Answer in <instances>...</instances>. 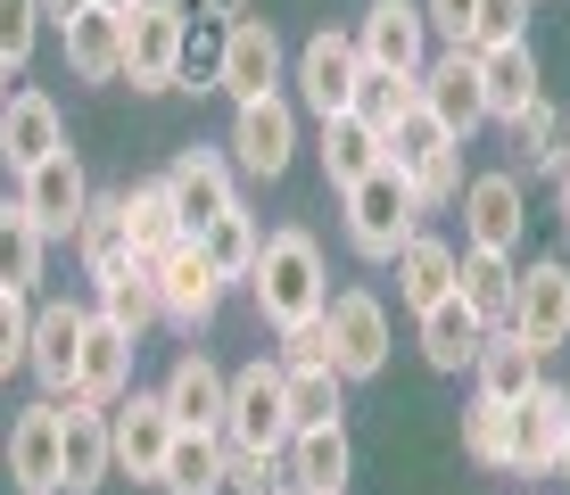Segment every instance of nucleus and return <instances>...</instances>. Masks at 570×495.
I'll list each match as a JSON object with an SVG mask.
<instances>
[{
    "instance_id": "f257e3e1",
    "label": "nucleus",
    "mask_w": 570,
    "mask_h": 495,
    "mask_svg": "<svg viewBox=\"0 0 570 495\" xmlns=\"http://www.w3.org/2000/svg\"><path fill=\"white\" fill-rule=\"evenodd\" d=\"M248 297H257V314L273 330L306 323V314L331 306V273H323V248H314V231L282 224L257 240V265H248Z\"/></svg>"
},
{
    "instance_id": "f03ea898",
    "label": "nucleus",
    "mask_w": 570,
    "mask_h": 495,
    "mask_svg": "<svg viewBox=\"0 0 570 495\" xmlns=\"http://www.w3.org/2000/svg\"><path fill=\"white\" fill-rule=\"evenodd\" d=\"M340 198H347V248L372 256V265H389V256H397V248L422 231V198H414V182H405V174H389V166H372L364 182H347Z\"/></svg>"
},
{
    "instance_id": "7ed1b4c3",
    "label": "nucleus",
    "mask_w": 570,
    "mask_h": 495,
    "mask_svg": "<svg viewBox=\"0 0 570 495\" xmlns=\"http://www.w3.org/2000/svg\"><path fill=\"white\" fill-rule=\"evenodd\" d=\"M289 380L282 364H240L232 372V396H224V446H248V454H282L289 446Z\"/></svg>"
},
{
    "instance_id": "20e7f679",
    "label": "nucleus",
    "mask_w": 570,
    "mask_h": 495,
    "mask_svg": "<svg viewBox=\"0 0 570 495\" xmlns=\"http://www.w3.org/2000/svg\"><path fill=\"white\" fill-rule=\"evenodd\" d=\"M232 166L248 174V182H282L289 174V157H298V108H289L282 91H265V99H240L232 108Z\"/></svg>"
},
{
    "instance_id": "39448f33",
    "label": "nucleus",
    "mask_w": 570,
    "mask_h": 495,
    "mask_svg": "<svg viewBox=\"0 0 570 495\" xmlns=\"http://www.w3.org/2000/svg\"><path fill=\"white\" fill-rule=\"evenodd\" d=\"M282 75H289V50H282V33H273V17H224V50H215V83L232 91V108L240 99H265V91H282Z\"/></svg>"
},
{
    "instance_id": "423d86ee",
    "label": "nucleus",
    "mask_w": 570,
    "mask_h": 495,
    "mask_svg": "<svg viewBox=\"0 0 570 495\" xmlns=\"http://www.w3.org/2000/svg\"><path fill=\"white\" fill-rule=\"evenodd\" d=\"M116 17H125V75H132V91H174L190 9L183 0H132V9H116Z\"/></svg>"
},
{
    "instance_id": "0eeeda50",
    "label": "nucleus",
    "mask_w": 570,
    "mask_h": 495,
    "mask_svg": "<svg viewBox=\"0 0 570 495\" xmlns=\"http://www.w3.org/2000/svg\"><path fill=\"white\" fill-rule=\"evenodd\" d=\"M215 306H224V273H215L207 248L183 231V240L157 256V314H166L183 339H199V330L215 323Z\"/></svg>"
},
{
    "instance_id": "6e6552de",
    "label": "nucleus",
    "mask_w": 570,
    "mask_h": 495,
    "mask_svg": "<svg viewBox=\"0 0 570 495\" xmlns=\"http://www.w3.org/2000/svg\"><path fill=\"white\" fill-rule=\"evenodd\" d=\"M323 330H331V372H340V380H381V364H389V306L372 289H340L323 306Z\"/></svg>"
},
{
    "instance_id": "1a4fd4ad",
    "label": "nucleus",
    "mask_w": 570,
    "mask_h": 495,
    "mask_svg": "<svg viewBox=\"0 0 570 495\" xmlns=\"http://www.w3.org/2000/svg\"><path fill=\"white\" fill-rule=\"evenodd\" d=\"M166 446H174L166 396H157V388H125V396L108 405V454H116V471L157 487V471H166Z\"/></svg>"
},
{
    "instance_id": "9d476101",
    "label": "nucleus",
    "mask_w": 570,
    "mask_h": 495,
    "mask_svg": "<svg viewBox=\"0 0 570 495\" xmlns=\"http://www.w3.org/2000/svg\"><path fill=\"white\" fill-rule=\"evenodd\" d=\"M17 207L33 215L42 240H75V224H83V207H91V174L75 166V149H50L42 166L17 174Z\"/></svg>"
},
{
    "instance_id": "9b49d317",
    "label": "nucleus",
    "mask_w": 570,
    "mask_h": 495,
    "mask_svg": "<svg viewBox=\"0 0 570 495\" xmlns=\"http://www.w3.org/2000/svg\"><path fill=\"white\" fill-rule=\"evenodd\" d=\"M504 330H513L521 347L554 355L570 339V265L562 256H538V265L513 281V314H504Z\"/></svg>"
},
{
    "instance_id": "f8f14e48",
    "label": "nucleus",
    "mask_w": 570,
    "mask_h": 495,
    "mask_svg": "<svg viewBox=\"0 0 570 495\" xmlns=\"http://www.w3.org/2000/svg\"><path fill=\"white\" fill-rule=\"evenodd\" d=\"M455 207H463V248H497V256L521 248V231H529L521 174H471Z\"/></svg>"
},
{
    "instance_id": "ddd939ff",
    "label": "nucleus",
    "mask_w": 570,
    "mask_h": 495,
    "mask_svg": "<svg viewBox=\"0 0 570 495\" xmlns=\"http://www.w3.org/2000/svg\"><path fill=\"white\" fill-rule=\"evenodd\" d=\"M356 75H364V50H356V33H314V42L298 50V99H306V116L323 125V116H347L356 108Z\"/></svg>"
},
{
    "instance_id": "4468645a",
    "label": "nucleus",
    "mask_w": 570,
    "mask_h": 495,
    "mask_svg": "<svg viewBox=\"0 0 570 495\" xmlns=\"http://www.w3.org/2000/svg\"><path fill=\"white\" fill-rule=\"evenodd\" d=\"M166 190H174L183 231H207L215 215L240 198V166H232V149H183V157L166 166Z\"/></svg>"
},
{
    "instance_id": "2eb2a0df",
    "label": "nucleus",
    "mask_w": 570,
    "mask_h": 495,
    "mask_svg": "<svg viewBox=\"0 0 570 495\" xmlns=\"http://www.w3.org/2000/svg\"><path fill=\"white\" fill-rule=\"evenodd\" d=\"M58 471H67V495L108 487L116 454H108V405L91 396H58Z\"/></svg>"
},
{
    "instance_id": "dca6fc26",
    "label": "nucleus",
    "mask_w": 570,
    "mask_h": 495,
    "mask_svg": "<svg viewBox=\"0 0 570 495\" xmlns=\"http://www.w3.org/2000/svg\"><path fill=\"white\" fill-rule=\"evenodd\" d=\"M356 50H364V67H405V75H422V58H430V17H422V0H364Z\"/></svg>"
},
{
    "instance_id": "f3484780",
    "label": "nucleus",
    "mask_w": 570,
    "mask_h": 495,
    "mask_svg": "<svg viewBox=\"0 0 570 495\" xmlns=\"http://www.w3.org/2000/svg\"><path fill=\"white\" fill-rule=\"evenodd\" d=\"M422 108L439 116L455 141H471V132L488 125V99H480V58L471 50H430L422 58Z\"/></svg>"
},
{
    "instance_id": "a211bd4d",
    "label": "nucleus",
    "mask_w": 570,
    "mask_h": 495,
    "mask_svg": "<svg viewBox=\"0 0 570 495\" xmlns=\"http://www.w3.org/2000/svg\"><path fill=\"white\" fill-rule=\"evenodd\" d=\"M83 314L75 297H42L33 306V339H26V372L42 380V396H75V347H83Z\"/></svg>"
},
{
    "instance_id": "6ab92c4d",
    "label": "nucleus",
    "mask_w": 570,
    "mask_h": 495,
    "mask_svg": "<svg viewBox=\"0 0 570 495\" xmlns=\"http://www.w3.org/2000/svg\"><path fill=\"white\" fill-rule=\"evenodd\" d=\"M132 355L141 339L132 330H116L100 306L83 314V347H75V396H91V405H116V396L132 388Z\"/></svg>"
},
{
    "instance_id": "aec40b11",
    "label": "nucleus",
    "mask_w": 570,
    "mask_h": 495,
    "mask_svg": "<svg viewBox=\"0 0 570 495\" xmlns=\"http://www.w3.org/2000/svg\"><path fill=\"white\" fill-rule=\"evenodd\" d=\"M50 149H67V116H58V99L50 91H9V99H0V166L26 174V166H42Z\"/></svg>"
},
{
    "instance_id": "412c9836",
    "label": "nucleus",
    "mask_w": 570,
    "mask_h": 495,
    "mask_svg": "<svg viewBox=\"0 0 570 495\" xmlns=\"http://www.w3.org/2000/svg\"><path fill=\"white\" fill-rule=\"evenodd\" d=\"M166 413H174V429H224V396H232V372L215 364V355L199 347H183L174 355V372H166Z\"/></svg>"
},
{
    "instance_id": "4be33fe9",
    "label": "nucleus",
    "mask_w": 570,
    "mask_h": 495,
    "mask_svg": "<svg viewBox=\"0 0 570 495\" xmlns=\"http://www.w3.org/2000/svg\"><path fill=\"white\" fill-rule=\"evenodd\" d=\"M9 479L26 495H67V471H58V396L17 413L9 429Z\"/></svg>"
},
{
    "instance_id": "5701e85b",
    "label": "nucleus",
    "mask_w": 570,
    "mask_h": 495,
    "mask_svg": "<svg viewBox=\"0 0 570 495\" xmlns=\"http://www.w3.org/2000/svg\"><path fill=\"white\" fill-rule=\"evenodd\" d=\"M562 429H570V388L554 380H538L513 405V471L521 479H538V471H554V454H562Z\"/></svg>"
},
{
    "instance_id": "b1692460",
    "label": "nucleus",
    "mask_w": 570,
    "mask_h": 495,
    "mask_svg": "<svg viewBox=\"0 0 570 495\" xmlns=\"http://www.w3.org/2000/svg\"><path fill=\"white\" fill-rule=\"evenodd\" d=\"M282 463H289V487H306V495H340L347 479H356V446H347V422L289 429Z\"/></svg>"
},
{
    "instance_id": "393cba45",
    "label": "nucleus",
    "mask_w": 570,
    "mask_h": 495,
    "mask_svg": "<svg viewBox=\"0 0 570 495\" xmlns=\"http://www.w3.org/2000/svg\"><path fill=\"white\" fill-rule=\"evenodd\" d=\"M471 58H480L488 125H513L529 99H538V50H529V42H488V50H471Z\"/></svg>"
},
{
    "instance_id": "a878e982",
    "label": "nucleus",
    "mask_w": 570,
    "mask_h": 495,
    "mask_svg": "<svg viewBox=\"0 0 570 495\" xmlns=\"http://www.w3.org/2000/svg\"><path fill=\"white\" fill-rule=\"evenodd\" d=\"M455 256H463L455 240H439V231H414V240L389 256V265H397V306H405V314L439 306V297L455 289Z\"/></svg>"
},
{
    "instance_id": "bb28decb",
    "label": "nucleus",
    "mask_w": 570,
    "mask_h": 495,
    "mask_svg": "<svg viewBox=\"0 0 570 495\" xmlns=\"http://www.w3.org/2000/svg\"><path fill=\"white\" fill-rule=\"evenodd\" d=\"M414 323H422V364L430 372H471V355H480V339H488V323L463 306L455 289H446L439 306H422Z\"/></svg>"
},
{
    "instance_id": "cd10ccee",
    "label": "nucleus",
    "mask_w": 570,
    "mask_h": 495,
    "mask_svg": "<svg viewBox=\"0 0 570 495\" xmlns=\"http://www.w3.org/2000/svg\"><path fill=\"white\" fill-rule=\"evenodd\" d=\"M67 67H75V83H116L125 75V17L116 9H83V17H67Z\"/></svg>"
},
{
    "instance_id": "c85d7f7f",
    "label": "nucleus",
    "mask_w": 570,
    "mask_h": 495,
    "mask_svg": "<svg viewBox=\"0 0 570 495\" xmlns=\"http://www.w3.org/2000/svg\"><path fill=\"white\" fill-rule=\"evenodd\" d=\"M471 380H480V396H497V405H521V396L546 380V355L521 347L513 330H488L480 355H471Z\"/></svg>"
},
{
    "instance_id": "c756f323",
    "label": "nucleus",
    "mask_w": 570,
    "mask_h": 495,
    "mask_svg": "<svg viewBox=\"0 0 570 495\" xmlns=\"http://www.w3.org/2000/svg\"><path fill=\"white\" fill-rule=\"evenodd\" d=\"M513 281H521V265L497 256V248H463L455 256V297L480 314L488 330H504V314H513Z\"/></svg>"
},
{
    "instance_id": "7c9ffc66",
    "label": "nucleus",
    "mask_w": 570,
    "mask_h": 495,
    "mask_svg": "<svg viewBox=\"0 0 570 495\" xmlns=\"http://www.w3.org/2000/svg\"><path fill=\"white\" fill-rule=\"evenodd\" d=\"M157 495H224V429H174Z\"/></svg>"
},
{
    "instance_id": "2f4dec72",
    "label": "nucleus",
    "mask_w": 570,
    "mask_h": 495,
    "mask_svg": "<svg viewBox=\"0 0 570 495\" xmlns=\"http://www.w3.org/2000/svg\"><path fill=\"white\" fill-rule=\"evenodd\" d=\"M100 314L116 330H132V339H141L149 323H166V314H157V265L149 256H125V265L100 273Z\"/></svg>"
},
{
    "instance_id": "473e14b6",
    "label": "nucleus",
    "mask_w": 570,
    "mask_h": 495,
    "mask_svg": "<svg viewBox=\"0 0 570 495\" xmlns=\"http://www.w3.org/2000/svg\"><path fill=\"white\" fill-rule=\"evenodd\" d=\"M314 157H323L331 190H347V182H364V174L381 166V132H372L356 108H347V116H323V141H314Z\"/></svg>"
},
{
    "instance_id": "72a5a7b5",
    "label": "nucleus",
    "mask_w": 570,
    "mask_h": 495,
    "mask_svg": "<svg viewBox=\"0 0 570 495\" xmlns=\"http://www.w3.org/2000/svg\"><path fill=\"white\" fill-rule=\"evenodd\" d=\"M75 256H83V273L100 281L108 265H125L132 240H125V190H91L83 224H75Z\"/></svg>"
},
{
    "instance_id": "f704fd0d",
    "label": "nucleus",
    "mask_w": 570,
    "mask_h": 495,
    "mask_svg": "<svg viewBox=\"0 0 570 495\" xmlns=\"http://www.w3.org/2000/svg\"><path fill=\"white\" fill-rule=\"evenodd\" d=\"M125 240H132V256H149V265L183 240V215H174L166 174H157V182H141V190H125Z\"/></svg>"
},
{
    "instance_id": "c9c22d12",
    "label": "nucleus",
    "mask_w": 570,
    "mask_h": 495,
    "mask_svg": "<svg viewBox=\"0 0 570 495\" xmlns=\"http://www.w3.org/2000/svg\"><path fill=\"white\" fill-rule=\"evenodd\" d=\"M190 240L207 248V265L224 273V281H248V265H257V240H265V231H257V215H248L240 198H232V207L215 215L207 231H190Z\"/></svg>"
},
{
    "instance_id": "e433bc0d",
    "label": "nucleus",
    "mask_w": 570,
    "mask_h": 495,
    "mask_svg": "<svg viewBox=\"0 0 570 495\" xmlns=\"http://www.w3.org/2000/svg\"><path fill=\"white\" fill-rule=\"evenodd\" d=\"M282 380H289V422H298V429L340 422V413H347V380L331 364H282Z\"/></svg>"
},
{
    "instance_id": "4c0bfd02",
    "label": "nucleus",
    "mask_w": 570,
    "mask_h": 495,
    "mask_svg": "<svg viewBox=\"0 0 570 495\" xmlns=\"http://www.w3.org/2000/svg\"><path fill=\"white\" fill-rule=\"evenodd\" d=\"M42 248L50 240L33 231V215L9 198V207H0V289H26L33 297V281H42Z\"/></svg>"
},
{
    "instance_id": "58836bf2",
    "label": "nucleus",
    "mask_w": 570,
    "mask_h": 495,
    "mask_svg": "<svg viewBox=\"0 0 570 495\" xmlns=\"http://www.w3.org/2000/svg\"><path fill=\"white\" fill-rule=\"evenodd\" d=\"M463 454H471L480 471H513V405L471 396V413H463Z\"/></svg>"
},
{
    "instance_id": "ea45409f",
    "label": "nucleus",
    "mask_w": 570,
    "mask_h": 495,
    "mask_svg": "<svg viewBox=\"0 0 570 495\" xmlns=\"http://www.w3.org/2000/svg\"><path fill=\"white\" fill-rule=\"evenodd\" d=\"M414 99H422V75H405V67H364L356 75V116H364L372 132H389Z\"/></svg>"
},
{
    "instance_id": "a19ab883",
    "label": "nucleus",
    "mask_w": 570,
    "mask_h": 495,
    "mask_svg": "<svg viewBox=\"0 0 570 495\" xmlns=\"http://www.w3.org/2000/svg\"><path fill=\"white\" fill-rule=\"evenodd\" d=\"M504 132H513V149L529 157V174H554V157H562V116H554V99H546V91L529 99Z\"/></svg>"
},
{
    "instance_id": "79ce46f5",
    "label": "nucleus",
    "mask_w": 570,
    "mask_h": 495,
    "mask_svg": "<svg viewBox=\"0 0 570 495\" xmlns=\"http://www.w3.org/2000/svg\"><path fill=\"white\" fill-rule=\"evenodd\" d=\"M405 182H414V198H422V215L455 207V198H463V141H446L439 157H422V166L405 174Z\"/></svg>"
},
{
    "instance_id": "37998d69",
    "label": "nucleus",
    "mask_w": 570,
    "mask_h": 495,
    "mask_svg": "<svg viewBox=\"0 0 570 495\" xmlns=\"http://www.w3.org/2000/svg\"><path fill=\"white\" fill-rule=\"evenodd\" d=\"M282 487H289V463H282V454L224 446V495H282Z\"/></svg>"
},
{
    "instance_id": "c03bdc74",
    "label": "nucleus",
    "mask_w": 570,
    "mask_h": 495,
    "mask_svg": "<svg viewBox=\"0 0 570 495\" xmlns=\"http://www.w3.org/2000/svg\"><path fill=\"white\" fill-rule=\"evenodd\" d=\"M33 42H42V0H0V67H26Z\"/></svg>"
},
{
    "instance_id": "a18cd8bd",
    "label": "nucleus",
    "mask_w": 570,
    "mask_h": 495,
    "mask_svg": "<svg viewBox=\"0 0 570 495\" xmlns=\"http://www.w3.org/2000/svg\"><path fill=\"white\" fill-rule=\"evenodd\" d=\"M26 339H33V297L26 289H0V380L26 372Z\"/></svg>"
},
{
    "instance_id": "49530a36",
    "label": "nucleus",
    "mask_w": 570,
    "mask_h": 495,
    "mask_svg": "<svg viewBox=\"0 0 570 495\" xmlns=\"http://www.w3.org/2000/svg\"><path fill=\"white\" fill-rule=\"evenodd\" d=\"M488 42H529V0H480V17H471V50Z\"/></svg>"
},
{
    "instance_id": "de8ad7c7",
    "label": "nucleus",
    "mask_w": 570,
    "mask_h": 495,
    "mask_svg": "<svg viewBox=\"0 0 570 495\" xmlns=\"http://www.w3.org/2000/svg\"><path fill=\"white\" fill-rule=\"evenodd\" d=\"M422 17H430V42L471 50V17H480V0H422Z\"/></svg>"
},
{
    "instance_id": "09e8293b",
    "label": "nucleus",
    "mask_w": 570,
    "mask_h": 495,
    "mask_svg": "<svg viewBox=\"0 0 570 495\" xmlns=\"http://www.w3.org/2000/svg\"><path fill=\"white\" fill-rule=\"evenodd\" d=\"M282 364H331V330H323V314H306V323H289V330H282Z\"/></svg>"
},
{
    "instance_id": "8fccbe9b",
    "label": "nucleus",
    "mask_w": 570,
    "mask_h": 495,
    "mask_svg": "<svg viewBox=\"0 0 570 495\" xmlns=\"http://www.w3.org/2000/svg\"><path fill=\"white\" fill-rule=\"evenodd\" d=\"M554 198H562V224H570V132H562V157H554Z\"/></svg>"
},
{
    "instance_id": "3c124183",
    "label": "nucleus",
    "mask_w": 570,
    "mask_h": 495,
    "mask_svg": "<svg viewBox=\"0 0 570 495\" xmlns=\"http://www.w3.org/2000/svg\"><path fill=\"white\" fill-rule=\"evenodd\" d=\"M91 0H42V26H67V17H83Z\"/></svg>"
},
{
    "instance_id": "603ef678",
    "label": "nucleus",
    "mask_w": 570,
    "mask_h": 495,
    "mask_svg": "<svg viewBox=\"0 0 570 495\" xmlns=\"http://www.w3.org/2000/svg\"><path fill=\"white\" fill-rule=\"evenodd\" d=\"M199 9H207V17H248L257 0H199Z\"/></svg>"
},
{
    "instance_id": "864d4df0",
    "label": "nucleus",
    "mask_w": 570,
    "mask_h": 495,
    "mask_svg": "<svg viewBox=\"0 0 570 495\" xmlns=\"http://www.w3.org/2000/svg\"><path fill=\"white\" fill-rule=\"evenodd\" d=\"M554 471H562V479H570V429H562V454H554Z\"/></svg>"
},
{
    "instance_id": "5fc2aeb1",
    "label": "nucleus",
    "mask_w": 570,
    "mask_h": 495,
    "mask_svg": "<svg viewBox=\"0 0 570 495\" xmlns=\"http://www.w3.org/2000/svg\"><path fill=\"white\" fill-rule=\"evenodd\" d=\"M91 9H132V0H91Z\"/></svg>"
},
{
    "instance_id": "6e6d98bb",
    "label": "nucleus",
    "mask_w": 570,
    "mask_h": 495,
    "mask_svg": "<svg viewBox=\"0 0 570 495\" xmlns=\"http://www.w3.org/2000/svg\"><path fill=\"white\" fill-rule=\"evenodd\" d=\"M298 495H306V487H298ZM340 495H347V487H340Z\"/></svg>"
},
{
    "instance_id": "4d7b16f0",
    "label": "nucleus",
    "mask_w": 570,
    "mask_h": 495,
    "mask_svg": "<svg viewBox=\"0 0 570 495\" xmlns=\"http://www.w3.org/2000/svg\"><path fill=\"white\" fill-rule=\"evenodd\" d=\"M0 75H9V67H0Z\"/></svg>"
}]
</instances>
